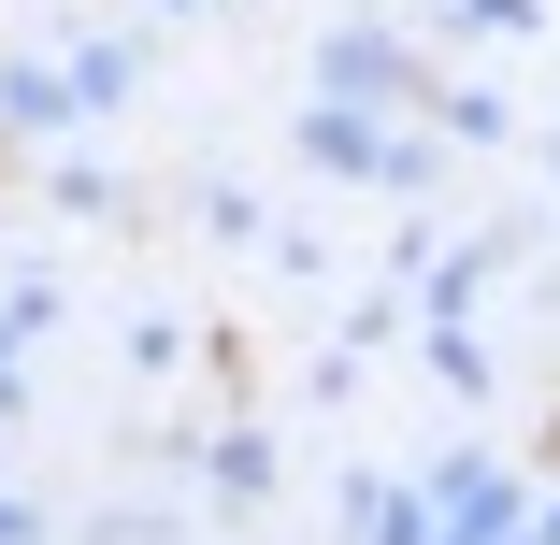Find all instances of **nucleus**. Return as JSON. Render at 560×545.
<instances>
[{
    "label": "nucleus",
    "instance_id": "f257e3e1",
    "mask_svg": "<svg viewBox=\"0 0 560 545\" xmlns=\"http://www.w3.org/2000/svg\"><path fill=\"white\" fill-rule=\"evenodd\" d=\"M0 116H15V130L72 116V72H58V58H30V72H0Z\"/></svg>",
    "mask_w": 560,
    "mask_h": 545
},
{
    "label": "nucleus",
    "instance_id": "f03ea898",
    "mask_svg": "<svg viewBox=\"0 0 560 545\" xmlns=\"http://www.w3.org/2000/svg\"><path fill=\"white\" fill-rule=\"evenodd\" d=\"M15 531H30V517H15V502H0V545H15Z\"/></svg>",
    "mask_w": 560,
    "mask_h": 545
}]
</instances>
